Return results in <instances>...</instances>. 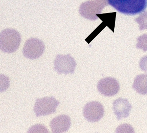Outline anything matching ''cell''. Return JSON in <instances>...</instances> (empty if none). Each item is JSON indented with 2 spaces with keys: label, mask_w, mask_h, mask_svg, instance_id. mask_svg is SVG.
I'll return each mask as SVG.
<instances>
[{
  "label": "cell",
  "mask_w": 147,
  "mask_h": 133,
  "mask_svg": "<svg viewBox=\"0 0 147 133\" xmlns=\"http://www.w3.org/2000/svg\"><path fill=\"white\" fill-rule=\"evenodd\" d=\"M71 125L69 116L61 115L53 118L50 122V127L54 133H64L68 130Z\"/></svg>",
  "instance_id": "9c48e42d"
},
{
  "label": "cell",
  "mask_w": 147,
  "mask_h": 133,
  "mask_svg": "<svg viewBox=\"0 0 147 133\" xmlns=\"http://www.w3.org/2000/svg\"><path fill=\"white\" fill-rule=\"evenodd\" d=\"M21 38L20 33L13 29H6L0 34V48L6 53L16 51L20 45Z\"/></svg>",
  "instance_id": "7a4b0ae2"
},
{
  "label": "cell",
  "mask_w": 147,
  "mask_h": 133,
  "mask_svg": "<svg viewBox=\"0 0 147 133\" xmlns=\"http://www.w3.org/2000/svg\"><path fill=\"white\" fill-rule=\"evenodd\" d=\"M116 10L126 15L139 14L147 7V0H107Z\"/></svg>",
  "instance_id": "6da1fadb"
},
{
  "label": "cell",
  "mask_w": 147,
  "mask_h": 133,
  "mask_svg": "<svg viewBox=\"0 0 147 133\" xmlns=\"http://www.w3.org/2000/svg\"><path fill=\"white\" fill-rule=\"evenodd\" d=\"M138 44L136 46L138 49H142L144 51H147V36L143 37L138 38Z\"/></svg>",
  "instance_id": "4fadbf2b"
},
{
  "label": "cell",
  "mask_w": 147,
  "mask_h": 133,
  "mask_svg": "<svg viewBox=\"0 0 147 133\" xmlns=\"http://www.w3.org/2000/svg\"><path fill=\"white\" fill-rule=\"evenodd\" d=\"M28 133H49L47 128L43 125L37 124L31 128Z\"/></svg>",
  "instance_id": "7c38bea8"
},
{
  "label": "cell",
  "mask_w": 147,
  "mask_h": 133,
  "mask_svg": "<svg viewBox=\"0 0 147 133\" xmlns=\"http://www.w3.org/2000/svg\"><path fill=\"white\" fill-rule=\"evenodd\" d=\"M131 107V104L127 99L121 98L114 101L113 104V112L119 121L122 118L128 117Z\"/></svg>",
  "instance_id": "ba28073f"
},
{
  "label": "cell",
  "mask_w": 147,
  "mask_h": 133,
  "mask_svg": "<svg viewBox=\"0 0 147 133\" xmlns=\"http://www.w3.org/2000/svg\"><path fill=\"white\" fill-rule=\"evenodd\" d=\"M60 102L54 97H46L36 100L34 111L36 116H46L55 113Z\"/></svg>",
  "instance_id": "3957f363"
},
{
  "label": "cell",
  "mask_w": 147,
  "mask_h": 133,
  "mask_svg": "<svg viewBox=\"0 0 147 133\" xmlns=\"http://www.w3.org/2000/svg\"><path fill=\"white\" fill-rule=\"evenodd\" d=\"M95 12L96 8L92 1H86L82 3L79 8V13L81 16L88 19H94Z\"/></svg>",
  "instance_id": "30bf717a"
},
{
  "label": "cell",
  "mask_w": 147,
  "mask_h": 133,
  "mask_svg": "<svg viewBox=\"0 0 147 133\" xmlns=\"http://www.w3.org/2000/svg\"><path fill=\"white\" fill-rule=\"evenodd\" d=\"M45 50V45L42 40L37 38L29 39L23 48V52L26 57L36 59L41 57Z\"/></svg>",
  "instance_id": "277c9868"
},
{
  "label": "cell",
  "mask_w": 147,
  "mask_h": 133,
  "mask_svg": "<svg viewBox=\"0 0 147 133\" xmlns=\"http://www.w3.org/2000/svg\"><path fill=\"white\" fill-rule=\"evenodd\" d=\"M97 88L100 93L103 95L113 96L118 92L119 85L115 78L110 77L100 79Z\"/></svg>",
  "instance_id": "52a82bcc"
},
{
  "label": "cell",
  "mask_w": 147,
  "mask_h": 133,
  "mask_svg": "<svg viewBox=\"0 0 147 133\" xmlns=\"http://www.w3.org/2000/svg\"><path fill=\"white\" fill-rule=\"evenodd\" d=\"M132 88L141 95L147 94V74L136 76L134 80Z\"/></svg>",
  "instance_id": "8fae6325"
},
{
  "label": "cell",
  "mask_w": 147,
  "mask_h": 133,
  "mask_svg": "<svg viewBox=\"0 0 147 133\" xmlns=\"http://www.w3.org/2000/svg\"><path fill=\"white\" fill-rule=\"evenodd\" d=\"M76 65L75 60L69 54L58 55L54 61V69L58 74L66 75L74 73Z\"/></svg>",
  "instance_id": "5b68a950"
},
{
  "label": "cell",
  "mask_w": 147,
  "mask_h": 133,
  "mask_svg": "<svg viewBox=\"0 0 147 133\" xmlns=\"http://www.w3.org/2000/svg\"><path fill=\"white\" fill-rule=\"evenodd\" d=\"M104 108L98 102H90L85 105L83 115L88 121L95 122L101 119L104 115Z\"/></svg>",
  "instance_id": "8992f818"
},
{
  "label": "cell",
  "mask_w": 147,
  "mask_h": 133,
  "mask_svg": "<svg viewBox=\"0 0 147 133\" xmlns=\"http://www.w3.org/2000/svg\"><path fill=\"white\" fill-rule=\"evenodd\" d=\"M139 66L142 70L147 73V55L141 59L139 62Z\"/></svg>",
  "instance_id": "5bb4252c"
}]
</instances>
